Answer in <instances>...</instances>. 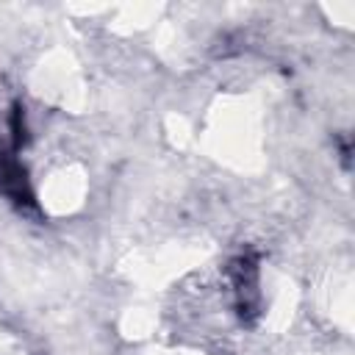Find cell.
Listing matches in <instances>:
<instances>
[{
	"label": "cell",
	"instance_id": "cell-1",
	"mask_svg": "<svg viewBox=\"0 0 355 355\" xmlns=\"http://www.w3.org/2000/svg\"><path fill=\"white\" fill-rule=\"evenodd\" d=\"M0 191L11 197L17 205H33V194L28 189L25 169L11 153H0Z\"/></svg>",
	"mask_w": 355,
	"mask_h": 355
},
{
	"label": "cell",
	"instance_id": "cell-2",
	"mask_svg": "<svg viewBox=\"0 0 355 355\" xmlns=\"http://www.w3.org/2000/svg\"><path fill=\"white\" fill-rule=\"evenodd\" d=\"M230 275H233V286H236V294H239V308H241V313L252 311V308H255V302L250 300V294L258 300V291H255V286H258L255 263H252L250 258H239V261L233 263Z\"/></svg>",
	"mask_w": 355,
	"mask_h": 355
}]
</instances>
